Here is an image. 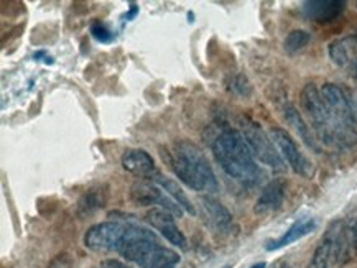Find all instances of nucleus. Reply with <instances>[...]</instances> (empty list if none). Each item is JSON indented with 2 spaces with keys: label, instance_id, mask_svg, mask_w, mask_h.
Listing matches in <instances>:
<instances>
[{
  "label": "nucleus",
  "instance_id": "1",
  "mask_svg": "<svg viewBox=\"0 0 357 268\" xmlns=\"http://www.w3.org/2000/svg\"><path fill=\"white\" fill-rule=\"evenodd\" d=\"M162 157L168 161L176 178H180L190 189L206 193V196L219 189L213 166L196 143L190 140H176L170 148H167V153L162 152Z\"/></svg>",
  "mask_w": 357,
  "mask_h": 268
},
{
  "label": "nucleus",
  "instance_id": "2",
  "mask_svg": "<svg viewBox=\"0 0 357 268\" xmlns=\"http://www.w3.org/2000/svg\"><path fill=\"white\" fill-rule=\"evenodd\" d=\"M211 148L214 158L227 176L247 186L259 183L262 171L255 163V158L242 137L241 130L229 129V127L222 129L214 137Z\"/></svg>",
  "mask_w": 357,
  "mask_h": 268
},
{
  "label": "nucleus",
  "instance_id": "3",
  "mask_svg": "<svg viewBox=\"0 0 357 268\" xmlns=\"http://www.w3.org/2000/svg\"><path fill=\"white\" fill-rule=\"evenodd\" d=\"M117 252L140 268H175L180 263V255L163 247L152 230L135 224L127 226Z\"/></svg>",
  "mask_w": 357,
  "mask_h": 268
},
{
  "label": "nucleus",
  "instance_id": "4",
  "mask_svg": "<svg viewBox=\"0 0 357 268\" xmlns=\"http://www.w3.org/2000/svg\"><path fill=\"white\" fill-rule=\"evenodd\" d=\"M300 102L319 142L331 147H354L357 143V130L342 129L336 124L317 84L305 86L300 94Z\"/></svg>",
  "mask_w": 357,
  "mask_h": 268
},
{
  "label": "nucleus",
  "instance_id": "5",
  "mask_svg": "<svg viewBox=\"0 0 357 268\" xmlns=\"http://www.w3.org/2000/svg\"><path fill=\"white\" fill-rule=\"evenodd\" d=\"M239 129L254 158H257L260 163L275 171L285 170V161H283L280 152L277 150L272 137L262 129L259 122L242 116L239 119Z\"/></svg>",
  "mask_w": 357,
  "mask_h": 268
},
{
  "label": "nucleus",
  "instance_id": "6",
  "mask_svg": "<svg viewBox=\"0 0 357 268\" xmlns=\"http://www.w3.org/2000/svg\"><path fill=\"white\" fill-rule=\"evenodd\" d=\"M127 226L129 222L122 221H104L91 226L82 237L84 247L93 252H117L126 235Z\"/></svg>",
  "mask_w": 357,
  "mask_h": 268
},
{
  "label": "nucleus",
  "instance_id": "7",
  "mask_svg": "<svg viewBox=\"0 0 357 268\" xmlns=\"http://www.w3.org/2000/svg\"><path fill=\"white\" fill-rule=\"evenodd\" d=\"M319 90H321L326 107L329 109L333 119L336 120V124L342 127V129L357 130V116L346 90L333 83L323 84V88Z\"/></svg>",
  "mask_w": 357,
  "mask_h": 268
},
{
  "label": "nucleus",
  "instance_id": "8",
  "mask_svg": "<svg viewBox=\"0 0 357 268\" xmlns=\"http://www.w3.org/2000/svg\"><path fill=\"white\" fill-rule=\"evenodd\" d=\"M129 198L135 206H158L160 209L172 212L173 216L180 217L185 212L157 183H150V181H137V183L132 184Z\"/></svg>",
  "mask_w": 357,
  "mask_h": 268
},
{
  "label": "nucleus",
  "instance_id": "9",
  "mask_svg": "<svg viewBox=\"0 0 357 268\" xmlns=\"http://www.w3.org/2000/svg\"><path fill=\"white\" fill-rule=\"evenodd\" d=\"M270 137H272L277 150L280 152L283 161H287L288 166H290L296 175L303 176V178H310V176L313 175V165H311L308 158L301 153L298 145H296V142L291 139V135L288 134L287 130L273 129L270 132Z\"/></svg>",
  "mask_w": 357,
  "mask_h": 268
},
{
  "label": "nucleus",
  "instance_id": "10",
  "mask_svg": "<svg viewBox=\"0 0 357 268\" xmlns=\"http://www.w3.org/2000/svg\"><path fill=\"white\" fill-rule=\"evenodd\" d=\"M146 222L153 227L155 230H158V234H162L165 239L168 240L172 245L186 251L188 249V239L186 235L181 232L180 227L176 226L175 216L172 212L165 211V209L153 207L152 211L146 212Z\"/></svg>",
  "mask_w": 357,
  "mask_h": 268
},
{
  "label": "nucleus",
  "instance_id": "11",
  "mask_svg": "<svg viewBox=\"0 0 357 268\" xmlns=\"http://www.w3.org/2000/svg\"><path fill=\"white\" fill-rule=\"evenodd\" d=\"M285 193H287V183L285 180H272L265 186L257 198L254 206V212L257 216H268L277 212L278 209L283 206L285 201Z\"/></svg>",
  "mask_w": 357,
  "mask_h": 268
},
{
  "label": "nucleus",
  "instance_id": "12",
  "mask_svg": "<svg viewBox=\"0 0 357 268\" xmlns=\"http://www.w3.org/2000/svg\"><path fill=\"white\" fill-rule=\"evenodd\" d=\"M121 163L123 170L145 180H152L158 173L153 157L142 148L126 150L121 158Z\"/></svg>",
  "mask_w": 357,
  "mask_h": 268
},
{
  "label": "nucleus",
  "instance_id": "13",
  "mask_svg": "<svg viewBox=\"0 0 357 268\" xmlns=\"http://www.w3.org/2000/svg\"><path fill=\"white\" fill-rule=\"evenodd\" d=\"M346 2L342 0H306L301 3V12L310 20L318 24H328L336 20L344 12Z\"/></svg>",
  "mask_w": 357,
  "mask_h": 268
},
{
  "label": "nucleus",
  "instance_id": "14",
  "mask_svg": "<svg viewBox=\"0 0 357 268\" xmlns=\"http://www.w3.org/2000/svg\"><path fill=\"white\" fill-rule=\"evenodd\" d=\"M203 209L206 212V219H208L209 226L219 234H231L234 230V217H232L231 211L226 206H222L218 199L213 196H204L201 199Z\"/></svg>",
  "mask_w": 357,
  "mask_h": 268
},
{
  "label": "nucleus",
  "instance_id": "15",
  "mask_svg": "<svg viewBox=\"0 0 357 268\" xmlns=\"http://www.w3.org/2000/svg\"><path fill=\"white\" fill-rule=\"evenodd\" d=\"M314 227H317V222H314V219H311V217H301V219L295 221L290 227H288L282 237L268 242L267 251L275 252V251H280V249H283V247H288V245L298 242L300 239H303L308 234L313 232Z\"/></svg>",
  "mask_w": 357,
  "mask_h": 268
},
{
  "label": "nucleus",
  "instance_id": "16",
  "mask_svg": "<svg viewBox=\"0 0 357 268\" xmlns=\"http://www.w3.org/2000/svg\"><path fill=\"white\" fill-rule=\"evenodd\" d=\"M283 117H285L287 124L298 134V137L301 140H303L306 147L314 150V152H319L318 139L314 137V134L311 132V127L306 124L298 109L293 106V104H287V106L283 107Z\"/></svg>",
  "mask_w": 357,
  "mask_h": 268
},
{
  "label": "nucleus",
  "instance_id": "17",
  "mask_svg": "<svg viewBox=\"0 0 357 268\" xmlns=\"http://www.w3.org/2000/svg\"><path fill=\"white\" fill-rule=\"evenodd\" d=\"M107 188L106 186H96L86 191L84 194L79 198L76 206V214L79 217H88L94 212H98L99 209H102L107 204Z\"/></svg>",
  "mask_w": 357,
  "mask_h": 268
},
{
  "label": "nucleus",
  "instance_id": "18",
  "mask_svg": "<svg viewBox=\"0 0 357 268\" xmlns=\"http://www.w3.org/2000/svg\"><path fill=\"white\" fill-rule=\"evenodd\" d=\"M152 181H153V183H157L160 188H162L165 193H167L168 196H170L173 201H175L178 206L183 209V211L188 212V214H191V216L195 214L196 211H195L193 204H191V201L188 199V196L185 194V191L180 188V184H178L175 180L167 178V176H163L162 173H157L152 178Z\"/></svg>",
  "mask_w": 357,
  "mask_h": 268
},
{
  "label": "nucleus",
  "instance_id": "19",
  "mask_svg": "<svg viewBox=\"0 0 357 268\" xmlns=\"http://www.w3.org/2000/svg\"><path fill=\"white\" fill-rule=\"evenodd\" d=\"M356 49L357 43L354 38H344V40H336L329 45V56L336 63L337 66L347 68L354 61L356 58Z\"/></svg>",
  "mask_w": 357,
  "mask_h": 268
},
{
  "label": "nucleus",
  "instance_id": "20",
  "mask_svg": "<svg viewBox=\"0 0 357 268\" xmlns=\"http://www.w3.org/2000/svg\"><path fill=\"white\" fill-rule=\"evenodd\" d=\"M333 263V239L326 234L311 257L308 268H331Z\"/></svg>",
  "mask_w": 357,
  "mask_h": 268
},
{
  "label": "nucleus",
  "instance_id": "21",
  "mask_svg": "<svg viewBox=\"0 0 357 268\" xmlns=\"http://www.w3.org/2000/svg\"><path fill=\"white\" fill-rule=\"evenodd\" d=\"M310 40L311 36L306 30H291L287 35L285 42H283V49L290 54L298 53L300 49H303L310 43Z\"/></svg>",
  "mask_w": 357,
  "mask_h": 268
},
{
  "label": "nucleus",
  "instance_id": "22",
  "mask_svg": "<svg viewBox=\"0 0 357 268\" xmlns=\"http://www.w3.org/2000/svg\"><path fill=\"white\" fill-rule=\"evenodd\" d=\"M227 89L231 90L232 94L241 95V97H247V95H250L252 93L250 83L242 74L231 76V78L227 79Z\"/></svg>",
  "mask_w": 357,
  "mask_h": 268
},
{
  "label": "nucleus",
  "instance_id": "23",
  "mask_svg": "<svg viewBox=\"0 0 357 268\" xmlns=\"http://www.w3.org/2000/svg\"><path fill=\"white\" fill-rule=\"evenodd\" d=\"M91 35L98 40L99 43H111L114 40V33L107 29L106 24H102L100 20H96L91 24Z\"/></svg>",
  "mask_w": 357,
  "mask_h": 268
},
{
  "label": "nucleus",
  "instance_id": "24",
  "mask_svg": "<svg viewBox=\"0 0 357 268\" xmlns=\"http://www.w3.org/2000/svg\"><path fill=\"white\" fill-rule=\"evenodd\" d=\"M98 268H130V267H127L126 263L116 260V258H107V260L100 262Z\"/></svg>",
  "mask_w": 357,
  "mask_h": 268
},
{
  "label": "nucleus",
  "instance_id": "25",
  "mask_svg": "<svg viewBox=\"0 0 357 268\" xmlns=\"http://www.w3.org/2000/svg\"><path fill=\"white\" fill-rule=\"evenodd\" d=\"M54 265H58V268H71V262L68 255H58L56 258L53 260Z\"/></svg>",
  "mask_w": 357,
  "mask_h": 268
},
{
  "label": "nucleus",
  "instance_id": "26",
  "mask_svg": "<svg viewBox=\"0 0 357 268\" xmlns=\"http://www.w3.org/2000/svg\"><path fill=\"white\" fill-rule=\"evenodd\" d=\"M272 268H291V267L288 265V263H287L285 260H278V262L273 263Z\"/></svg>",
  "mask_w": 357,
  "mask_h": 268
},
{
  "label": "nucleus",
  "instance_id": "27",
  "mask_svg": "<svg viewBox=\"0 0 357 268\" xmlns=\"http://www.w3.org/2000/svg\"><path fill=\"white\" fill-rule=\"evenodd\" d=\"M250 268H267V263L259 262V263H255V265H252Z\"/></svg>",
  "mask_w": 357,
  "mask_h": 268
}]
</instances>
